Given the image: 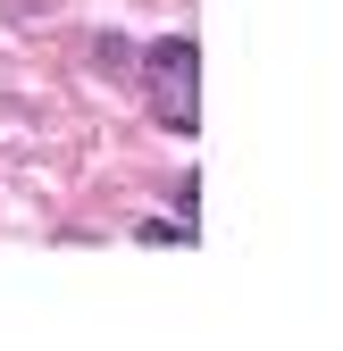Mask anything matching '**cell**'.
I'll return each mask as SVG.
<instances>
[{
  "instance_id": "1",
  "label": "cell",
  "mask_w": 343,
  "mask_h": 351,
  "mask_svg": "<svg viewBox=\"0 0 343 351\" xmlns=\"http://www.w3.org/2000/svg\"><path fill=\"white\" fill-rule=\"evenodd\" d=\"M143 93H151V117L167 125V134H193L201 125V51L193 42H151Z\"/></svg>"
}]
</instances>
